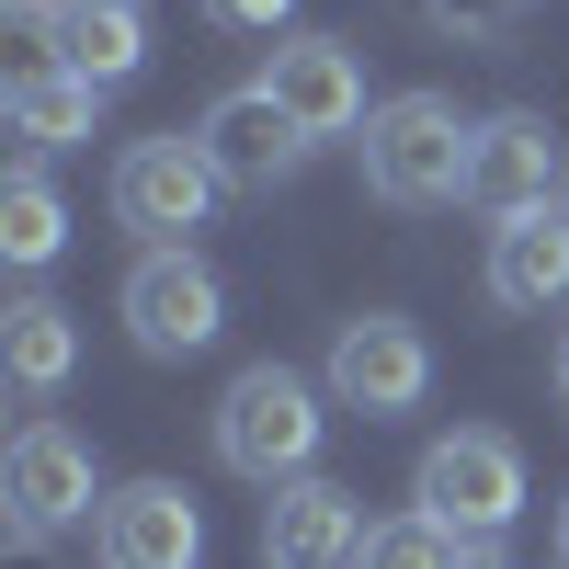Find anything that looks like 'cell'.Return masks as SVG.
Returning a JSON list of instances; mask_svg holds the SVG:
<instances>
[{
  "label": "cell",
  "mask_w": 569,
  "mask_h": 569,
  "mask_svg": "<svg viewBox=\"0 0 569 569\" xmlns=\"http://www.w3.org/2000/svg\"><path fill=\"white\" fill-rule=\"evenodd\" d=\"M297 0H206V23H228V34H273Z\"/></svg>",
  "instance_id": "obj_21"
},
{
  "label": "cell",
  "mask_w": 569,
  "mask_h": 569,
  "mask_svg": "<svg viewBox=\"0 0 569 569\" xmlns=\"http://www.w3.org/2000/svg\"><path fill=\"white\" fill-rule=\"evenodd\" d=\"M456 569H512V558H501V536H479V547H467Z\"/></svg>",
  "instance_id": "obj_22"
},
{
  "label": "cell",
  "mask_w": 569,
  "mask_h": 569,
  "mask_svg": "<svg viewBox=\"0 0 569 569\" xmlns=\"http://www.w3.org/2000/svg\"><path fill=\"white\" fill-rule=\"evenodd\" d=\"M58 69H80L91 91H114L149 69V12L137 0H69V34H58Z\"/></svg>",
  "instance_id": "obj_15"
},
{
  "label": "cell",
  "mask_w": 569,
  "mask_h": 569,
  "mask_svg": "<svg viewBox=\"0 0 569 569\" xmlns=\"http://www.w3.org/2000/svg\"><path fill=\"white\" fill-rule=\"evenodd\" d=\"M558 569H569V501H558Z\"/></svg>",
  "instance_id": "obj_23"
},
{
  "label": "cell",
  "mask_w": 569,
  "mask_h": 569,
  "mask_svg": "<svg viewBox=\"0 0 569 569\" xmlns=\"http://www.w3.org/2000/svg\"><path fill=\"white\" fill-rule=\"evenodd\" d=\"M558 399H569V342H558Z\"/></svg>",
  "instance_id": "obj_24"
},
{
  "label": "cell",
  "mask_w": 569,
  "mask_h": 569,
  "mask_svg": "<svg viewBox=\"0 0 569 569\" xmlns=\"http://www.w3.org/2000/svg\"><path fill=\"white\" fill-rule=\"evenodd\" d=\"M0 365H12L23 399H58L69 365H80V319L58 297H12V308H0Z\"/></svg>",
  "instance_id": "obj_16"
},
{
  "label": "cell",
  "mask_w": 569,
  "mask_h": 569,
  "mask_svg": "<svg viewBox=\"0 0 569 569\" xmlns=\"http://www.w3.org/2000/svg\"><path fill=\"white\" fill-rule=\"evenodd\" d=\"M194 149L217 160V182H228V194H273V182L308 160V137H297V114H284L262 80H240V91H217V103H206Z\"/></svg>",
  "instance_id": "obj_10"
},
{
  "label": "cell",
  "mask_w": 569,
  "mask_h": 569,
  "mask_svg": "<svg viewBox=\"0 0 569 569\" xmlns=\"http://www.w3.org/2000/svg\"><path fill=\"white\" fill-rule=\"evenodd\" d=\"M467 160H479V126L456 114V91H388L365 114V182L388 206H456Z\"/></svg>",
  "instance_id": "obj_1"
},
{
  "label": "cell",
  "mask_w": 569,
  "mask_h": 569,
  "mask_svg": "<svg viewBox=\"0 0 569 569\" xmlns=\"http://www.w3.org/2000/svg\"><path fill=\"white\" fill-rule=\"evenodd\" d=\"M330 433V410L297 365H240L228 376V399H217V456L240 467L251 490H284V479H308V456Z\"/></svg>",
  "instance_id": "obj_2"
},
{
  "label": "cell",
  "mask_w": 569,
  "mask_h": 569,
  "mask_svg": "<svg viewBox=\"0 0 569 569\" xmlns=\"http://www.w3.org/2000/svg\"><path fill=\"white\" fill-rule=\"evenodd\" d=\"M456 558H467V536H445L433 512H399V525L365 536V569H456Z\"/></svg>",
  "instance_id": "obj_18"
},
{
  "label": "cell",
  "mask_w": 569,
  "mask_h": 569,
  "mask_svg": "<svg viewBox=\"0 0 569 569\" xmlns=\"http://www.w3.org/2000/svg\"><path fill=\"white\" fill-rule=\"evenodd\" d=\"M217 160L194 149V137H137V149L114 160V217L137 228V251H194V228L217 217Z\"/></svg>",
  "instance_id": "obj_3"
},
{
  "label": "cell",
  "mask_w": 569,
  "mask_h": 569,
  "mask_svg": "<svg viewBox=\"0 0 569 569\" xmlns=\"http://www.w3.org/2000/svg\"><path fill=\"white\" fill-rule=\"evenodd\" d=\"M0 23H12V46H46V58H58V34H69V0H0Z\"/></svg>",
  "instance_id": "obj_19"
},
{
  "label": "cell",
  "mask_w": 569,
  "mask_h": 569,
  "mask_svg": "<svg viewBox=\"0 0 569 569\" xmlns=\"http://www.w3.org/2000/svg\"><path fill=\"white\" fill-rule=\"evenodd\" d=\"M410 501L433 512L445 536H501L512 512H525V445L512 433H445L433 456H421V479H410Z\"/></svg>",
  "instance_id": "obj_5"
},
{
  "label": "cell",
  "mask_w": 569,
  "mask_h": 569,
  "mask_svg": "<svg viewBox=\"0 0 569 569\" xmlns=\"http://www.w3.org/2000/svg\"><path fill=\"white\" fill-rule=\"evenodd\" d=\"M262 91L297 114L308 149H319V137H353V126L376 114V103H365V58H353L342 34H284V46H273V69H262Z\"/></svg>",
  "instance_id": "obj_12"
},
{
  "label": "cell",
  "mask_w": 569,
  "mask_h": 569,
  "mask_svg": "<svg viewBox=\"0 0 569 569\" xmlns=\"http://www.w3.org/2000/svg\"><path fill=\"white\" fill-rule=\"evenodd\" d=\"M365 501L342 490V479H284L273 501H262V569H365Z\"/></svg>",
  "instance_id": "obj_9"
},
{
  "label": "cell",
  "mask_w": 569,
  "mask_h": 569,
  "mask_svg": "<svg viewBox=\"0 0 569 569\" xmlns=\"http://www.w3.org/2000/svg\"><path fill=\"white\" fill-rule=\"evenodd\" d=\"M421 12H433L445 34H501L512 12H525V0H421Z\"/></svg>",
  "instance_id": "obj_20"
},
{
  "label": "cell",
  "mask_w": 569,
  "mask_h": 569,
  "mask_svg": "<svg viewBox=\"0 0 569 569\" xmlns=\"http://www.w3.org/2000/svg\"><path fill=\"white\" fill-rule=\"evenodd\" d=\"M58 240H69L58 182H46V171H12V182H0V251H12L23 273H46V262H58Z\"/></svg>",
  "instance_id": "obj_17"
},
{
  "label": "cell",
  "mask_w": 569,
  "mask_h": 569,
  "mask_svg": "<svg viewBox=\"0 0 569 569\" xmlns=\"http://www.w3.org/2000/svg\"><path fill=\"white\" fill-rule=\"evenodd\" d=\"M91 558L103 569H194L206 558V512L182 479H126L91 512Z\"/></svg>",
  "instance_id": "obj_8"
},
{
  "label": "cell",
  "mask_w": 569,
  "mask_h": 569,
  "mask_svg": "<svg viewBox=\"0 0 569 569\" xmlns=\"http://www.w3.org/2000/svg\"><path fill=\"white\" fill-rule=\"evenodd\" d=\"M114 308H126V342H137V353L182 365V353H206L217 330H228V284H217L206 251H137Z\"/></svg>",
  "instance_id": "obj_4"
},
{
  "label": "cell",
  "mask_w": 569,
  "mask_h": 569,
  "mask_svg": "<svg viewBox=\"0 0 569 569\" xmlns=\"http://www.w3.org/2000/svg\"><path fill=\"white\" fill-rule=\"evenodd\" d=\"M0 501H12V536H23V547L91 525V512H103V490H91V445L69 433V421L34 410L23 433H12V456H0Z\"/></svg>",
  "instance_id": "obj_6"
},
{
  "label": "cell",
  "mask_w": 569,
  "mask_h": 569,
  "mask_svg": "<svg viewBox=\"0 0 569 569\" xmlns=\"http://www.w3.org/2000/svg\"><path fill=\"white\" fill-rule=\"evenodd\" d=\"M91 103H103V91H91L80 69H58V58H23L12 91H0V114H12L23 149H80V137H91Z\"/></svg>",
  "instance_id": "obj_14"
},
{
  "label": "cell",
  "mask_w": 569,
  "mask_h": 569,
  "mask_svg": "<svg viewBox=\"0 0 569 569\" xmlns=\"http://www.w3.org/2000/svg\"><path fill=\"white\" fill-rule=\"evenodd\" d=\"M569 297V206H536V217H512L490 228V308H558Z\"/></svg>",
  "instance_id": "obj_13"
},
{
  "label": "cell",
  "mask_w": 569,
  "mask_h": 569,
  "mask_svg": "<svg viewBox=\"0 0 569 569\" xmlns=\"http://www.w3.org/2000/svg\"><path fill=\"white\" fill-rule=\"evenodd\" d=\"M330 399H342V410H365V421L421 410V399H433V342H421L399 308L342 319V330H330Z\"/></svg>",
  "instance_id": "obj_7"
},
{
  "label": "cell",
  "mask_w": 569,
  "mask_h": 569,
  "mask_svg": "<svg viewBox=\"0 0 569 569\" xmlns=\"http://www.w3.org/2000/svg\"><path fill=\"white\" fill-rule=\"evenodd\" d=\"M467 206L479 217H536V206H569V160H558V137L547 114H490L479 126V160H467Z\"/></svg>",
  "instance_id": "obj_11"
}]
</instances>
